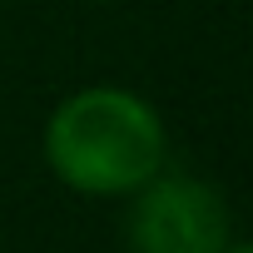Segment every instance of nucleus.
<instances>
[{"label": "nucleus", "mask_w": 253, "mask_h": 253, "mask_svg": "<svg viewBox=\"0 0 253 253\" xmlns=\"http://www.w3.org/2000/svg\"><path fill=\"white\" fill-rule=\"evenodd\" d=\"M40 154L50 174L84 199H129L169 164V129L144 94L84 84L50 109Z\"/></svg>", "instance_id": "1"}, {"label": "nucleus", "mask_w": 253, "mask_h": 253, "mask_svg": "<svg viewBox=\"0 0 253 253\" xmlns=\"http://www.w3.org/2000/svg\"><path fill=\"white\" fill-rule=\"evenodd\" d=\"M233 238L223 194L199 174L169 164L129 194V253H218Z\"/></svg>", "instance_id": "2"}, {"label": "nucleus", "mask_w": 253, "mask_h": 253, "mask_svg": "<svg viewBox=\"0 0 253 253\" xmlns=\"http://www.w3.org/2000/svg\"><path fill=\"white\" fill-rule=\"evenodd\" d=\"M218 253H253V248H248V243H243V238H228V243H223V248H218Z\"/></svg>", "instance_id": "3"}]
</instances>
